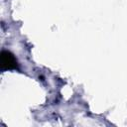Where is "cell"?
Wrapping results in <instances>:
<instances>
[{
	"mask_svg": "<svg viewBox=\"0 0 127 127\" xmlns=\"http://www.w3.org/2000/svg\"><path fill=\"white\" fill-rule=\"evenodd\" d=\"M17 66V62L14 56L7 51H3L1 53V68L4 69H11Z\"/></svg>",
	"mask_w": 127,
	"mask_h": 127,
	"instance_id": "1",
	"label": "cell"
}]
</instances>
